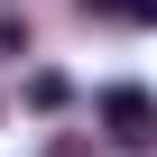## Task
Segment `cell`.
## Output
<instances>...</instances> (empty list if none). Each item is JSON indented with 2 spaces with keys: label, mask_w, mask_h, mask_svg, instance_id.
Here are the masks:
<instances>
[{
  "label": "cell",
  "mask_w": 157,
  "mask_h": 157,
  "mask_svg": "<svg viewBox=\"0 0 157 157\" xmlns=\"http://www.w3.org/2000/svg\"><path fill=\"white\" fill-rule=\"evenodd\" d=\"M83 10H93V19H120V28H148L157 0H83Z\"/></svg>",
  "instance_id": "cell-2"
},
{
  "label": "cell",
  "mask_w": 157,
  "mask_h": 157,
  "mask_svg": "<svg viewBox=\"0 0 157 157\" xmlns=\"http://www.w3.org/2000/svg\"><path fill=\"white\" fill-rule=\"evenodd\" d=\"M46 157H93V148H83V139H46Z\"/></svg>",
  "instance_id": "cell-3"
},
{
  "label": "cell",
  "mask_w": 157,
  "mask_h": 157,
  "mask_svg": "<svg viewBox=\"0 0 157 157\" xmlns=\"http://www.w3.org/2000/svg\"><path fill=\"white\" fill-rule=\"evenodd\" d=\"M102 129H111V148L148 157V148H157V93H148V83H111V93H102Z\"/></svg>",
  "instance_id": "cell-1"
}]
</instances>
